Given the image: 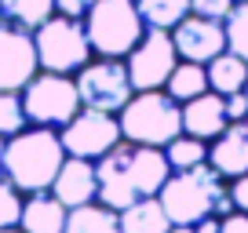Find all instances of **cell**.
<instances>
[{
	"mask_svg": "<svg viewBox=\"0 0 248 233\" xmlns=\"http://www.w3.org/2000/svg\"><path fill=\"white\" fill-rule=\"evenodd\" d=\"M95 175H99V201L113 211H124L142 197L161 193L171 175V164L161 146H135L121 139V146L95 160Z\"/></svg>",
	"mask_w": 248,
	"mask_h": 233,
	"instance_id": "1",
	"label": "cell"
},
{
	"mask_svg": "<svg viewBox=\"0 0 248 233\" xmlns=\"http://www.w3.org/2000/svg\"><path fill=\"white\" fill-rule=\"evenodd\" d=\"M62 160H66L62 135L55 128L30 124L18 135H11L4 146V179L15 182L22 193H44L51 189Z\"/></svg>",
	"mask_w": 248,
	"mask_h": 233,
	"instance_id": "2",
	"label": "cell"
},
{
	"mask_svg": "<svg viewBox=\"0 0 248 233\" xmlns=\"http://www.w3.org/2000/svg\"><path fill=\"white\" fill-rule=\"evenodd\" d=\"M226 193H230V182L212 164H197V168H186V171H171L157 201L164 204L171 226H197L201 218L216 215L219 201Z\"/></svg>",
	"mask_w": 248,
	"mask_h": 233,
	"instance_id": "3",
	"label": "cell"
},
{
	"mask_svg": "<svg viewBox=\"0 0 248 233\" xmlns=\"http://www.w3.org/2000/svg\"><path fill=\"white\" fill-rule=\"evenodd\" d=\"M117 120H121L124 142H135V146H161L164 149L175 135H183V106L164 87L135 91L128 99V106L117 113Z\"/></svg>",
	"mask_w": 248,
	"mask_h": 233,
	"instance_id": "4",
	"label": "cell"
},
{
	"mask_svg": "<svg viewBox=\"0 0 248 233\" xmlns=\"http://www.w3.org/2000/svg\"><path fill=\"white\" fill-rule=\"evenodd\" d=\"M84 29L99 58H128V51L146 33V22L135 0H95L84 15Z\"/></svg>",
	"mask_w": 248,
	"mask_h": 233,
	"instance_id": "5",
	"label": "cell"
},
{
	"mask_svg": "<svg viewBox=\"0 0 248 233\" xmlns=\"http://www.w3.org/2000/svg\"><path fill=\"white\" fill-rule=\"evenodd\" d=\"M33 44H37L40 70H47V73H70V77H77L95 58L88 29H84V18H66L59 11L33 29Z\"/></svg>",
	"mask_w": 248,
	"mask_h": 233,
	"instance_id": "6",
	"label": "cell"
},
{
	"mask_svg": "<svg viewBox=\"0 0 248 233\" xmlns=\"http://www.w3.org/2000/svg\"><path fill=\"white\" fill-rule=\"evenodd\" d=\"M22 109H26V120H30V124L62 131V128L84 109V102H80L77 80H73L70 73L40 70L37 77L22 87Z\"/></svg>",
	"mask_w": 248,
	"mask_h": 233,
	"instance_id": "7",
	"label": "cell"
},
{
	"mask_svg": "<svg viewBox=\"0 0 248 233\" xmlns=\"http://www.w3.org/2000/svg\"><path fill=\"white\" fill-rule=\"evenodd\" d=\"M73 80H77L80 102L88 109H102V113H121L128 99L135 95L124 58H95Z\"/></svg>",
	"mask_w": 248,
	"mask_h": 233,
	"instance_id": "8",
	"label": "cell"
},
{
	"mask_svg": "<svg viewBox=\"0 0 248 233\" xmlns=\"http://www.w3.org/2000/svg\"><path fill=\"white\" fill-rule=\"evenodd\" d=\"M179 62L175 40H171V29H150L142 33V40L128 51L124 66H128V77H132L135 91H154V87H164Z\"/></svg>",
	"mask_w": 248,
	"mask_h": 233,
	"instance_id": "9",
	"label": "cell"
},
{
	"mask_svg": "<svg viewBox=\"0 0 248 233\" xmlns=\"http://www.w3.org/2000/svg\"><path fill=\"white\" fill-rule=\"evenodd\" d=\"M59 135H62V146H66V157H84V160L106 157L124 139L117 113H102V109H88V106Z\"/></svg>",
	"mask_w": 248,
	"mask_h": 233,
	"instance_id": "10",
	"label": "cell"
},
{
	"mask_svg": "<svg viewBox=\"0 0 248 233\" xmlns=\"http://www.w3.org/2000/svg\"><path fill=\"white\" fill-rule=\"evenodd\" d=\"M40 73L33 33L0 18V91H22Z\"/></svg>",
	"mask_w": 248,
	"mask_h": 233,
	"instance_id": "11",
	"label": "cell"
},
{
	"mask_svg": "<svg viewBox=\"0 0 248 233\" xmlns=\"http://www.w3.org/2000/svg\"><path fill=\"white\" fill-rule=\"evenodd\" d=\"M171 40H175L179 58L208 66L216 55H223V51H226V26H223V22H216V18L186 15L183 22L171 26Z\"/></svg>",
	"mask_w": 248,
	"mask_h": 233,
	"instance_id": "12",
	"label": "cell"
},
{
	"mask_svg": "<svg viewBox=\"0 0 248 233\" xmlns=\"http://www.w3.org/2000/svg\"><path fill=\"white\" fill-rule=\"evenodd\" d=\"M51 193L59 197L66 208H80V204L99 201V175H95V160L84 157H66L51 182Z\"/></svg>",
	"mask_w": 248,
	"mask_h": 233,
	"instance_id": "13",
	"label": "cell"
},
{
	"mask_svg": "<svg viewBox=\"0 0 248 233\" xmlns=\"http://www.w3.org/2000/svg\"><path fill=\"white\" fill-rule=\"evenodd\" d=\"M226 128H230V116H226V99L219 91H204L197 99L183 102V131L186 135L216 142Z\"/></svg>",
	"mask_w": 248,
	"mask_h": 233,
	"instance_id": "14",
	"label": "cell"
},
{
	"mask_svg": "<svg viewBox=\"0 0 248 233\" xmlns=\"http://www.w3.org/2000/svg\"><path fill=\"white\" fill-rule=\"evenodd\" d=\"M208 164L226 182L248 175V120H233L223 135L208 146Z\"/></svg>",
	"mask_w": 248,
	"mask_h": 233,
	"instance_id": "15",
	"label": "cell"
},
{
	"mask_svg": "<svg viewBox=\"0 0 248 233\" xmlns=\"http://www.w3.org/2000/svg\"><path fill=\"white\" fill-rule=\"evenodd\" d=\"M66 215H70V208H66L51 189H44V193H26L18 226H22L26 233H62L66 230Z\"/></svg>",
	"mask_w": 248,
	"mask_h": 233,
	"instance_id": "16",
	"label": "cell"
},
{
	"mask_svg": "<svg viewBox=\"0 0 248 233\" xmlns=\"http://www.w3.org/2000/svg\"><path fill=\"white\" fill-rule=\"evenodd\" d=\"M168 230L171 218L157 197H142L121 211V233H168Z\"/></svg>",
	"mask_w": 248,
	"mask_h": 233,
	"instance_id": "17",
	"label": "cell"
},
{
	"mask_svg": "<svg viewBox=\"0 0 248 233\" xmlns=\"http://www.w3.org/2000/svg\"><path fill=\"white\" fill-rule=\"evenodd\" d=\"M62 233H121V211L106 208L102 201L70 208V215H66V230H62Z\"/></svg>",
	"mask_w": 248,
	"mask_h": 233,
	"instance_id": "18",
	"label": "cell"
},
{
	"mask_svg": "<svg viewBox=\"0 0 248 233\" xmlns=\"http://www.w3.org/2000/svg\"><path fill=\"white\" fill-rule=\"evenodd\" d=\"M204 70H208V87L219 91V95L245 91V84H248V62L241 58V55H233L230 47H226L223 55H216Z\"/></svg>",
	"mask_w": 248,
	"mask_h": 233,
	"instance_id": "19",
	"label": "cell"
},
{
	"mask_svg": "<svg viewBox=\"0 0 248 233\" xmlns=\"http://www.w3.org/2000/svg\"><path fill=\"white\" fill-rule=\"evenodd\" d=\"M164 91L183 106V102L212 91V87H208V70H204L201 62H186V58H179L175 70H171V77H168V84H164Z\"/></svg>",
	"mask_w": 248,
	"mask_h": 233,
	"instance_id": "20",
	"label": "cell"
},
{
	"mask_svg": "<svg viewBox=\"0 0 248 233\" xmlns=\"http://www.w3.org/2000/svg\"><path fill=\"white\" fill-rule=\"evenodd\" d=\"M51 15H55V0H0V18H8L30 33Z\"/></svg>",
	"mask_w": 248,
	"mask_h": 233,
	"instance_id": "21",
	"label": "cell"
},
{
	"mask_svg": "<svg viewBox=\"0 0 248 233\" xmlns=\"http://www.w3.org/2000/svg\"><path fill=\"white\" fill-rule=\"evenodd\" d=\"M135 8L150 29H171L190 15V0H135Z\"/></svg>",
	"mask_w": 248,
	"mask_h": 233,
	"instance_id": "22",
	"label": "cell"
},
{
	"mask_svg": "<svg viewBox=\"0 0 248 233\" xmlns=\"http://www.w3.org/2000/svg\"><path fill=\"white\" fill-rule=\"evenodd\" d=\"M164 157H168L171 171H186V168H197V164H208V142L194 139V135H175V139L164 146Z\"/></svg>",
	"mask_w": 248,
	"mask_h": 233,
	"instance_id": "23",
	"label": "cell"
},
{
	"mask_svg": "<svg viewBox=\"0 0 248 233\" xmlns=\"http://www.w3.org/2000/svg\"><path fill=\"white\" fill-rule=\"evenodd\" d=\"M223 26H226V47L248 62V0L233 4V11L226 15Z\"/></svg>",
	"mask_w": 248,
	"mask_h": 233,
	"instance_id": "24",
	"label": "cell"
},
{
	"mask_svg": "<svg viewBox=\"0 0 248 233\" xmlns=\"http://www.w3.org/2000/svg\"><path fill=\"white\" fill-rule=\"evenodd\" d=\"M22 128H30L26 109H22V91H0V135L11 139Z\"/></svg>",
	"mask_w": 248,
	"mask_h": 233,
	"instance_id": "25",
	"label": "cell"
},
{
	"mask_svg": "<svg viewBox=\"0 0 248 233\" xmlns=\"http://www.w3.org/2000/svg\"><path fill=\"white\" fill-rule=\"evenodd\" d=\"M22 201H26L22 189L0 175V230L18 226V218H22Z\"/></svg>",
	"mask_w": 248,
	"mask_h": 233,
	"instance_id": "26",
	"label": "cell"
},
{
	"mask_svg": "<svg viewBox=\"0 0 248 233\" xmlns=\"http://www.w3.org/2000/svg\"><path fill=\"white\" fill-rule=\"evenodd\" d=\"M237 0H190V15L201 18H216V22H226V15L233 11Z\"/></svg>",
	"mask_w": 248,
	"mask_h": 233,
	"instance_id": "27",
	"label": "cell"
},
{
	"mask_svg": "<svg viewBox=\"0 0 248 233\" xmlns=\"http://www.w3.org/2000/svg\"><path fill=\"white\" fill-rule=\"evenodd\" d=\"M223 99H226V116H230V124L233 120H248V95L245 91L223 95Z\"/></svg>",
	"mask_w": 248,
	"mask_h": 233,
	"instance_id": "28",
	"label": "cell"
},
{
	"mask_svg": "<svg viewBox=\"0 0 248 233\" xmlns=\"http://www.w3.org/2000/svg\"><path fill=\"white\" fill-rule=\"evenodd\" d=\"M92 4L95 0H55V11L66 15V18H84L92 11Z\"/></svg>",
	"mask_w": 248,
	"mask_h": 233,
	"instance_id": "29",
	"label": "cell"
},
{
	"mask_svg": "<svg viewBox=\"0 0 248 233\" xmlns=\"http://www.w3.org/2000/svg\"><path fill=\"white\" fill-rule=\"evenodd\" d=\"M230 201L237 211H245L248 215V175H237V179H230Z\"/></svg>",
	"mask_w": 248,
	"mask_h": 233,
	"instance_id": "30",
	"label": "cell"
},
{
	"mask_svg": "<svg viewBox=\"0 0 248 233\" xmlns=\"http://www.w3.org/2000/svg\"><path fill=\"white\" fill-rule=\"evenodd\" d=\"M219 233H248V215L245 211H233V215L219 218Z\"/></svg>",
	"mask_w": 248,
	"mask_h": 233,
	"instance_id": "31",
	"label": "cell"
},
{
	"mask_svg": "<svg viewBox=\"0 0 248 233\" xmlns=\"http://www.w3.org/2000/svg\"><path fill=\"white\" fill-rule=\"evenodd\" d=\"M194 233H219V218L216 215H208V218H201V222L194 226Z\"/></svg>",
	"mask_w": 248,
	"mask_h": 233,
	"instance_id": "32",
	"label": "cell"
},
{
	"mask_svg": "<svg viewBox=\"0 0 248 233\" xmlns=\"http://www.w3.org/2000/svg\"><path fill=\"white\" fill-rule=\"evenodd\" d=\"M4 146H8V139L0 135V175H4Z\"/></svg>",
	"mask_w": 248,
	"mask_h": 233,
	"instance_id": "33",
	"label": "cell"
},
{
	"mask_svg": "<svg viewBox=\"0 0 248 233\" xmlns=\"http://www.w3.org/2000/svg\"><path fill=\"white\" fill-rule=\"evenodd\" d=\"M168 233H194V226H171Z\"/></svg>",
	"mask_w": 248,
	"mask_h": 233,
	"instance_id": "34",
	"label": "cell"
},
{
	"mask_svg": "<svg viewBox=\"0 0 248 233\" xmlns=\"http://www.w3.org/2000/svg\"><path fill=\"white\" fill-rule=\"evenodd\" d=\"M0 233H26L22 226H8V230H0Z\"/></svg>",
	"mask_w": 248,
	"mask_h": 233,
	"instance_id": "35",
	"label": "cell"
},
{
	"mask_svg": "<svg viewBox=\"0 0 248 233\" xmlns=\"http://www.w3.org/2000/svg\"><path fill=\"white\" fill-rule=\"evenodd\" d=\"M245 95H248V84H245Z\"/></svg>",
	"mask_w": 248,
	"mask_h": 233,
	"instance_id": "36",
	"label": "cell"
}]
</instances>
